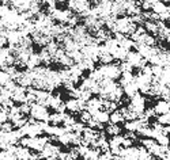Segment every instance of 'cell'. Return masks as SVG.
<instances>
[{"mask_svg":"<svg viewBox=\"0 0 170 160\" xmlns=\"http://www.w3.org/2000/svg\"><path fill=\"white\" fill-rule=\"evenodd\" d=\"M54 7L53 8L59 12H68L71 10V3L70 0H54Z\"/></svg>","mask_w":170,"mask_h":160,"instance_id":"cell-2","label":"cell"},{"mask_svg":"<svg viewBox=\"0 0 170 160\" xmlns=\"http://www.w3.org/2000/svg\"><path fill=\"white\" fill-rule=\"evenodd\" d=\"M161 23H162L163 29L170 30V16H165V18H161Z\"/></svg>","mask_w":170,"mask_h":160,"instance_id":"cell-10","label":"cell"},{"mask_svg":"<svg viewBox=\"0 0 170 160\" xmlns=\"http://www.w3.org/2000/svg\"><path fill=\"white\" fill-rule=\"evenodd\" d=\"M128 53L129 54H139V49L135 45H129L128 46Z\"/></svg>","mask_w":170,"mask_h":160,"instance_id":"cell-11","label":"cell"},{"mask_svg":"<svg viewBox=\"0 0 170 160\" xmlns=\"http://www.w3.org/2000/svg\"><path fill=\"white\" fill-rule=\"evenodd\" d=\"M2 20H3V15H2V14H0V22H2Z\"/></svg>","mask_w":170,"mask_h":160,"instance_id":"cell-18","label":"cell"},{"mask_svg":"<svg viewBox=\"0 0 170 160\" xmlns=\"http://www.w3.org/2000/svg\"><path fill=\"white\" fill-rule=\"evenodd\" d=\"M26 149H27V158H41V156H42V151H41V149L29 147V145H27Z\"/></svg>","mask_w":170,"mask_h":160,"instance_id":"cell-4","label":"cell"},{"mask_svg":"<svg viewBox=\"0 0 170 160\" xmlns=\"http://www.w3.org/2000/svg\"><path fill=\"white\" fill-rule=\"evenodd\" d=\"M166 138H168V142H169V147H170V132L166 133Z\"/></svg>","mask_w":170,"mask_h":160,"instance_id":"cell-15","label":"cell"},{"mask_svg":"<svg viewBox=\"0 0 170 160\" xmlns=\"http://www.w3.org/2000/svg\"><path fill=\"white\" fill-rule=\"evenodd\" d=\"M4 152H7V149L4 147H0V154H4Z\"/></svg>","mask_w":170,"mask_h":160,"instance_id":"cell-16","label":"cell"},{"mask_svg":"<svg viewBox=\"0 0 170 160\" xmlns=\"http://www.w3.org/2000/svg\"><path fill=\"white\" fill-rule=\"evenodd\" d=\"M56 128H57V129H66V128H67V122L64 121V120L57 121V122H56Z\"/></svg>","mask_w":170,"mask_h":160,"instance_id":"cell-12","label":"cell"},{"mask_svg":"<svg viewBox=\"0 0 170 160\" xmlns=\"http://www.w3.org/2000/svg\"><path fill=\"white\" fill-rule=\"evenodd\" d=\"M25 105H26V101L23 99H15V98H12L11 99V107L14 109H25Z\"/></svg>","mask_w":170,"mask_h":160,"instance_id":"cell-7","label":"cell"},{"mask_svg":"<svg viewBox=\"0 0 170 160\" xmlns=\"http://www.w3.org/2000/svg\"><path fill=\"white\" fill-rule=\"evenodd\" d=\"M93 68H90V67H84V68H82V71H80V76L83 77L84 80H88L91 77V75H93Z\"/></svg>","mask_w":170,"mask_h":160,"instance_id":"cell-6","label":"cell"},{"mask_svg":"<svg viewBox=\"0 0 170 160\" xmlns=\"http://www.w3.org/2000/svg\"><path fill=\"white\" fill-rule=\"evenodd\" d=\"M88 102H93V101H101V94L100 92H90V95H88L87 98Z\"/></svg>","mask_w":170,"mask_h":160,"instance_id":"cell-8","label":"cell"},{"mask_svg":"<svg viewBox=\"0 0 170 160\" xmlns=\"http://www.w3.org/2000/svg\"><path fill=\"white\" fill-rule=\"evenodd\" d=\"M37 7H38V12L41 16H44V18L50 16V8H52V7H50V3L48 2V0H40Z\"/></svg>","mask_w":170,"mask_h":160,"instance_id":"cell-1","label":"cell"},{"mask_svg":"<svg viewBox=\"0 0 170 160\" xmlns=\"http://www.w3.org/2000/svg\"><path fill=\"white\" fill-rule=\"evenodd\" d=\"M12 69H14V72H15L16 75H25V73L29 72V65L26 64V61L18 60V61H15Z\"/></svg>","mask_w":170,"mask_h":160,"instance_id":"cell-3","label":"cell"},{"mask_svg":"<svg viewBox=\"0 0 170 160\" xmlns=\"http://www.w3.org/2000/svg\"><path fill=\"white\" fill-rule=\"evenodd\" d=\"M10 49H11V39L6 38L4 42L0 45V50H10Z\"/></svg>","mask_w":170,"mask_h":160,"instance_id":"cell-9","label":"cell"},{"mask_svg":"<svg viewBox=\"0 0 170 160\" xmlns=\"http://www.w3.org/2000/svg\"><path fill=\"white\" fill-rule=\"evenodd\" d=\"M45 124L48 125V128H56V121L54 120H49L48 122H45Z\"/></svg>","mask_w":170,"mask_h":160,"instance_id":"cell-13","label":"cell"},{"mask_svg":"<svg viewBox=\"0 0 170 160\" xmlns=\"http://www.w3.org/2000/svg\"><path fill=\"white\" fill-rule=\"evenodd\" d=\"M121 2H125V3H128V2H132V0H121Z\"/></svg>","mask_w":170,"mask_h":160,"instance_id":"cell-17","label":"cell"},{"mask_svg":"<svg viewBox=\"0 0 170 160\" xmlns=\"http://www.w3.org/2000/svg\"><path fill=\"white\" fill-rule=\"evenodd\" d=\"M84 84H86V80H84L82 76H79V77H76V79L72 80V88H74V90H76V91L82 90V88L84 87Z\"/></svg>","mask_w":170,"mask_h":160,"instance_id":"cell-5","label":"cell"},{"mask_svg":"<svg viewBox=\"0 0 170 160\" xmlns=\"http://www.w3.org/2000/svg\"><path fill=\"white\" fill-rule=\"evenodd\" d=\"M6 7V0H0V8Z\"/></svg>","mask_w":170,"mask_h":160,"instance_id":"cell-14","label":"cell"}]
</instances>
